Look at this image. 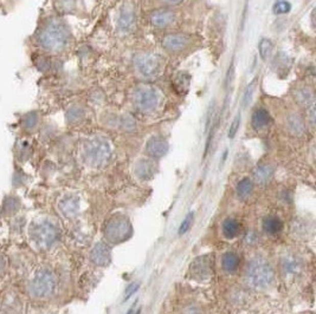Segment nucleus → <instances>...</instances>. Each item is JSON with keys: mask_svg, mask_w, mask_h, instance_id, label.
Returning a JSON list of instances; mask_svg holds the SVG:
<instances>
[{"mask_svg": "<svg viewBox=\"0 0 316 314\" xmlns=\"http://www.w3.org/2000/svg\"><path fill=\"white\" fill-rule=\"evenodd\" d=\"M71 33L68 25L58 18H51L42 28L38 36V42L43 48L50 52L64 51L69 46Z\"/></svg>", "mask_w": 316, "mask_h": 314, "instance_id": "nucleus-1", "label": "nucleus"}, {"mask_svg": "<svg viewBox=\"0 0 316 314\" xmlns=\"http://www.w3.org/2000/svg\"><path fill=\"white\" fill-rule=\"evenodd\" d=\"M111 155L109 140L103 136H94L84 143L83 156L91 167H101L108 162Z\"/></svg>", "mask_w": 316, "mask_h": 314, "instance_id": "nucleus-2", "label": "nucleus"}, {"mask_svg": "<svg viewBox=\"0 0 316 314\" xmlns=\"http://www.w3.org/2000/svg\"><path fill=\"white\" fill-rule=\"evenodd\" d=\"M274 269L271 265L262 257L251 260L247 268L248 282L256 289H265L273 282Z\"/></svg>", "mask_w": 316, "mask_h": 314, "instance_id": "nucleus-3", "label": "nucleus"}, {"mask_svg": "<svg viewBox=\"0 0 316 314\" xmlns=\"http://www.w3.org/2000/svg\"><path fill=\"white\" fill-rule=\"evenodd\" d=\"M32 241L40 249H47L53 246L59 238L57 226L49 220L36 222L30 230Z\"/></svg>", "mask_w": 316, "mask_h": 314, "instance_id": "nucleus-4", "label": "nucleus"}, {"mask_svg": "<svg viewBox=\"0 0 316 314\" xmlns=\"http://www.w3.org/2000/svg\"><path fill=\"white\" fill-rule=\"evenodd\" d=\"M57 289V280L49 269H40L30 282V292L33 297L45 299L51 297Z\"/></svg>", "mask_w": 316, "mask_h": 314, "instance_id": "nucleus-5", "label": "nucleus"}, {"mask_svg": "<svg viewBox=\"0 0 316 314\" xmlns=\"http://www.w3.org/2000/svg\"><path fill=\"white\" fill-rule=\"evenodd\" d=\"M135 66L146 78H154L161 71V59L154 54H141L135 58Z\"/></svg>", "mask_w": 316, "mask_h": 314, "instance_id": "nucleus-6", "label": "nucleus"}, {"mask_svg": "<svg viewBox=\"0 0 316 314\" xmlns=\"http://www.w3.org/2000/svg\"><path fill=\"white\" fill-rule=\"evenodd\" d=\"M134 103L143 112L153 111L158 106V95L155 90L147 85H139L134 91Z\"/></svg>", "mask_w": 316, "mask_h": 314, "instance_id": "nucleus-7", "label": "nucleus"}, {"mask_svg": "<svg viewBox=\"0 0 316 314\" xmlns=\"http://www.w3.org/2000/svg\"><path fill=\"white\" fill-rule=\"evenodd\" d=\"M132 233V227L127 219L115 218L108 223L106 229V237L110 242L117 244L127 239Z\"/></svg>", "mask_w": 316, "mask_h": 314, "instance_id": "nucleus-8", "label": "nucleus"}, {"mask_svg": "<svg viewBox=\"0 0 316 314\" xmlns=\"http://www.w3.org/2000/svg\"><path fill=\"white\" fill-rule=\"evenodd\" d=\"M135 22V7L132 2L125 3L118 13L117 25L122 31H129Z\"/></svg>", "mask_w": 316, "mask_h": 314, "instance_id": "nucleus-9", "label": "nucleus"}, {"mask_svg": "<svg viewBox=\"0 0 316 314\" xmlns=\"http://www.w3.org/2000/svg\"><path fill=\"white\" fill-rule=\"evenodd\" d=\"M189 43L188 37H186L184 35H180V33H173V35H167L165 38L162 39V46L166 48V50L177 52L181 51L183 48L187 46Z\"/></svg>", "mask_w": 316, "mask_h": 314, "instance_id": "nucleus-10", "label": "nucleus"}, {"mask_svg": "<svg viewBox=\"0 0 316 314\" xmlns=\"http://www.w3.org/2000/svg\"><path fill=\"white\" fill-rule=\"evenodd\" d=\"M146 150L150 156L154 157V159H159V157H162L165 155L167 150H168V143H167V141L162 137H152L151 140L147 142Z\"/></svg>", "mask_w": 316, "mask_h": 314, "instance_id": "nucleus-11", "label": "nucleus"}, {"mask_svg": "<svg viewBox=\"0 0 316 314\" xmlns=\"http://www.w3.org/2000/svg\"><path fill=\"white\" fill-rule=\"evenodd\" d=\"M91 261L99 266H106L110 261V250L105 244H98L90 254Z\"/></svg>", "mask_w": 316, "mask_h": 314, "instance_id": "nucleus-12", "label": "nucleus"}, {"mask_svg": "<svg viewBox=\"0 0 316 314\" xmlns=\"http://www.w3.org/2000/svg\"><path fill=\"white\" fill-rule=\"evenodd\" d=\"M174 17L176 16H174L173 11L162 9V10H158L152 13L151 21L155 28L162 29V28H166V26H168L171 22L174 20Z\"/></svg>", "mask_w": 316, "mask_h": 314, "instance_id": "nucleus-13", "label": "nucleus"}, {"mask_svg": "<svg viewBox=\"0 0 316 314\" xmlns=\"http://www.w3.org/2000/svg\"><path fill=\"white\" fill-rule=\"evenodd\" d=\"M59 209L61 212L68 218H72L79 213L80 209V201L75 196H66L59 203Z\"/></svg>", "mask_w": 316, "mask_h": 314, "instance_id": "nucleus-14", "label": "nucleus"}, {"mask_svg": "<svg viewBox=\"0 0 316 314\" xmlns=\"http://www.w3.org/2000/svg\"><path fill=\"white\" fill-rule=\"evenodd\" d=\"M192 273L196 275V278H206L211 272V264L207 257H200L192 264Z\"/></svg>", "mask_w": 316, "mask_h": 314, "instance_id": "nucleus-15", "label": "nucleus"}, {"mask_svg": "<svg viewBox=\"0 0 316 314\" xmlns=\"http://www.w3.org/2000/svg\"><path fill=\"white\" fill-rule=\"evenodd\" d=\"M304 125L303 119L300 117L297 114H290L287 118V129L290 134L295 135V136H300L304 133Z\"/></svg>", "mask_w": 316, "mask_h": 314, "instance_id": "nucleus-16", "label": "nucleus"}, {"mask_svg": "<svg viewBox=\"0 0 316 314\" xmlns=\"http://www.w3.org/2000/svg\"><path fill=\"white\" fill-rule=\"evenodd\" d=\"M294 96H295L297 103L301 104V106H303L306 108H310L314 106L315 97H314L313 91H311L310 89H308V88L297 89L296 92L294 93Z\"/></svg>", "mask_w": 316, "mask_h": 314, "instance_id": "nucleus-17", "label": "nucleus"}, {"mask_svg": "<svg viewBox=\"0 0 316 314\" xmlns=\"http://www.w3.org/2000/svg\"><path fill=\"white\" fill-rule=\"evenodd\" d=\"M135 173L137 176L142 179H148L153 176L155 173V167L151 161L141 160L137 162L135 167Z\"/></svg>", "mask_w": 316, "mask_h": 314, "instance_id": "nucleus-18", "label": "nucleus"}, {"mask_svg": "<svg viewBox=\"0 0 316 314\" xmlns=\"http://www.w3.org/2000/svg\"><path fill=\"white\" fill-rule=\"evenodd\" d=\"M269 112L264 109H257L252 115V126L256 130H262L270 124Z\"/></svg>", "mask_w": 316, "mask_h": 314, "instance_id": "nucleus-19", "label": "nucleus"}, {"mask_svg": "<svg viewBox=\"0 0 316 314\" xmlns=\"http://www.w3.org/2000/svg\"><path fill=\"white\" fill-rule=\"evenodd\" d=\"M274 174V169L268 164H262V166H258L256 168V170L254 171V176L256 182H258L259 185H265L271 179Z\"/></svg>", "mask_w": 316, "mask_h": 314, "instance_id": "nucleus-20", "label": "nucleus"}, {"mask_svg": "<svg viewBox=\"0 0 316 314\" xmlns=\"http://www.w3.org/2000/svg\"><path fill=\"white\" fill-rule=\"evenodd\" d=\"M283 228V223L276 216H268L263 221V229L269 234L280 233Z\"/></svg>", "mask_w": 316, "mask_h": 314, "instance_id": "nucleus-21", "label": "nucleus"}, {"mask_svg": "<svg viewBox=\"0 0 316 314\" xmlns=\"http://www.w3.org/2000/svg\"><path fill=\"white\" fill-rule=\"evenodd\" d=\"M240 230V224L238 221L233 219H228L226 221L223 223V234L225 235V238L233 239L239 234Z\"/></svg>", "mask_w": 316, "mask_h": 314, "instance_id": "nucleus-22", "label": "nucleus"}, {"mask_svg": "<svg viewBox=\"0 0 316 314\" xmlns=\"http://www.w3.org/2000/svg\"><path fill=\"white\" fill-rule=\"evenodd\" d=\"M239 256L237 255V254L235 253H226L224 256H223V260H222V264H223V267H224L225 271L228 272H235L237 271V268L239 267Z\"/></svg>", "mask_w": 316, "mask_h": 314, "instance_id": "nucleus-23", "label": "nucleus"}, {"mask_svg": "<svg viewBox=\"0 0 316 314\" xmlns=\"http://www.w3.org/2000/svg\"><path fill=\"white\" fill-rule=\"evenodd\" d=\"M189 85V76L188 73L186 72H180L177 74L176 80H173V87L176 88V90L180 95H184V93L187 91Z\"/></svg>", "mask_w": 316, "mask_h": 314, "instance_id": "nucleus-24", "label": "nucleus"}, {"mask_svg": "<svg viewBox=\"0 0 316 314\" xmlns=\"http://www.w3.org/2000/svg\"><path fill=\"white\" fill-rule=\"evenodd\" d=\"M66 121L71 124H76V123H80L82 119L84 117V110L82 109L79 106H72L71 108H69L68 111H66Z\"/></svg>", "mask_w": 316, "mask_h": 314, "instance_id": "nucleus-25", "label": "nucleus"}, {"mask_svg": "<svg viewBox=\"0 0 316 314\" xmlns=\"http://www.w3.org/2000/svg\"><path fill=\"white\" fill-rule=\"evenodd\" d=\"M254 190V183L250 178H243L241 181L238 183L237 186V193L239 197H248Z\"/></svg>", "mask_w": 316, "mask_h": 314, "instance_id": "nucleus-26", "label": "nucleus"}, {"mask_svg": "<svg viewBox=\"0 0 316 314\" xmlns=\"http://www.w3.org/2000/svg\"><path fill=\"white\" fill-rule=\"evenodd\" d=\"M282 265H283V269L287 273H296L301 268V261L296 256H285Z\"/></svg>", "mask_w": 316, "mask_h": 314, "instance_id": "nucleus-27", "label": "nucleus"}, {"mask_svg": "<svg viewBox=\"0 0 316 314\" xmlns=\"http://www.w3.org/2000/svg\"><path fill=\"white\" fill-rule=\"evenodd\" d=\"M258 51L261 58L263 61H265V59L271 55V51H273V43H271L269 39L265 38L262 39L258 45Z\"/></svg>", "mask_w": 316, "mask_h": 314, "instance_id": "nucleus-28", "label": "nucleus"}, {"mask_svg": "<svg viewBox=\"0 0 316 314\" xmlns=\"http://www.w3.org/2000/svg\"><path fill=\"white\" fill-rule=\"evenodd\" d=\"M23 126L27 130H32L35 129L37 124H38V115L36 114V112H30V114H27L23 117Z\"/></svg>", "mask_w": 316, "mask_h": 314, "instance_id": "nucleus-29", "label": "nucleus"}, {"mask_svg": "<svg viewBox=\"0 0 316 314\" xmlns=\"http://www.w3.org/2000/svg\"><path fill=\"white\" fill-rule=\"evenodd\" d=\"M290 9H291V5L285 0H280L274 5V13L276 14H284L288 13Z\"/></svg>", "mask_w": 316, "mask_h": 314, "instance_id": "nucleus-30", "label": "nucleus"}, {"mask_svg": "<svg viewBox=\"0 0 316 314\" xmlns=\"http://www.w3.org/2000/svg\"><path fill=\"white\" fill-rule=\"evenodd\" d=\"M193 219H195V214H193V213H189V214L186 216L183 223H181V226H180V229H179L180 235L185 234L186 231H187L189 228H191L192 223H193Z\"/></svg>", "mask_w": 316, "mask_h": 314, "instance_id": "nucleus-31", "label": "nucleus"}, {"mask_svg": "<svg viewBox=\"0 0 316 314\" xmlns=\"http://www.w3.org/2000/svg\"><path fill=\"white\" fill-rule=\"evenodd\" d=\"M240 115H237L235 119H233L232 123H231V126H230V130H229V137L230 138H233L236 136V134L238 132V129H239V125H240Z\"/></svg>", "mask_w": 316, "mask_h": 314, "instance_id": "nucleus-32", "label": "nucleus"}, {"mask_svg": "<svg viewBox=\"0 0 316 314\" xmlns=\"http://www.w3.org/2000/svg\"><path fill=\"white\" fill-rule=\"evenodd\" d=\"M256 88V80L252 81L250 85L247 88V90H245V95H244V104H248L249 100H250L251 96H252V92H254V90Z\"/></svg>", "mask_w": 316, "mask_h": 314, "instance_id": "nucleus-33", "label": "nucleus"}, {"mask_svg": "<svg viewBox=\"0 0 316 314\" xmlns=\"http://www.w3.org/2000/svg\"><path fill=\"white\" fill-rule=\"evenodd\" d=\"M124 124H125V128L127 130H133L134 128H135V121H134L131 116H125Z\"/></svg>", "mask_w": 316, "mask_h": 314, "instance_id": "nucleus-34", "label": "nucleus"}, {"mask_svg": "<svg viewBox=\"0 0 316 314\" xmlns=\"http://www.w3.org/2000/svg\"><path fill=\"white\" fill-rule=\"evenodd\" d=\"M139 289V285H137V283H132L131 286L128 287V290L126 291V298H125V300H127V299H129L132 297V294H134L136 292V290Z\"/></svg>", "mask_w": 316, "mask_h": 314, "instance_id": "nucleus-35", "label": "nucleus"}, {"mask_svg": "<svg viewBox=\"0 0 316 314\" xmlns=\"http://www.w3.org/2000/svg\"><path fill=\"white\" fill-rule=\"evenodd\" d=\"M163 4H166V5H178V4H180L181 2H184V0H161Z\"/></svg>", "mask_w": 316, "mask_h": 314, "instance_id": "nucleus-36", "label": "nucleus"}, {"mask_svg": "<svg viewBox=\"0 0 316 314\" xmlns=\"http://www.w3.org/2000/svg\"><path fill=\"white\" fill-rule=\"evenodd\" d=\"M4 266H5V265H4V260L0 257V271L4 268Z\"/></svg>", "mask_w": 316, "mask_h": 314, "instance_id": "nucleus-37", "label": "nucleus"}, {"mask_svg": "<svg viewBox=\"0 0 316 314\" xmlns=\"http://www.w3.org/2000/svg\"><path fill=\"white\" fill-rule=\"evenodd\" d=\"M133 312H134V308H131V309H129V312H128L127 314H133Z\"/></svg>", "mask_w": 316, "mask_h": 314, "instance_id": "nucleus-38", "label": "nucleus"}]
</instances>
